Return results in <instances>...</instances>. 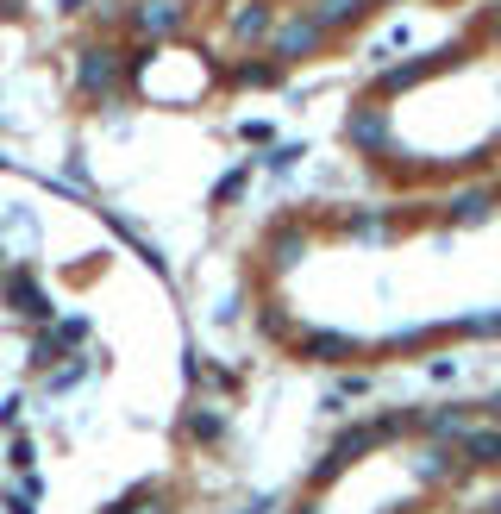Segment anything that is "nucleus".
I'll return each instance as SVG.
<instances>
[{
	"mask_svg": "<svg viewBox=\"0 0 501 514\" xmlns=\"http://www.w3.org/2000/svg\"><path fill=\"white\" fill-rule=\"evenodd\" d=\"M301 251H307L301 232H282V239L270 245V264H276V270H289V264H301Z\"/></svg>",
	"mask_w": 501,
	"mask_h": 514,
	"instance_id": "obj_16",
	"label": "nucleus"
},
{
	"mask_svg": "<svg viewBox=\"0 0 501 514\" xmlns=\"http://www.w3.org/2000/svg\"><path fill=\"white\" fill-rule=\"evenodd\" d=\"M32 458H38V446H32V439H13V452H7V464H13V471H32Z\"/></svg>",
	"mask_w": 501,
	"mask_h": 514,
	"instance_id": "obj_19",
	"label": "nucleus"
},
{
	"mask_svg": "<svg viewBox=\"0 0 501 514\" xmlns=\"http://www.w3.org/2000/svg\"><path fill=\"white\" fill-rule=\"evenodd\" d=\"M7 295H13V308L26 314V320H51V301H44V289H32L26 276H13V283H7Z\"/></svg>",
	"mask_w": 501,
	"mask_h": 514,
	"instance_id": "obj_11",
	"label": "nucleus"
},
{
	"mask_svg": "<svg viewBox=\"0 0 501 514\" xmlns=\"http://www.w3.org/2000/svg\"><path fill=\"white\" fill-rule=\"evenodd\" d=\"M19 408H26V402H19V395H7V402H0V427H19Z\"/></svg>",
	"mask_w": 501,
	"mask_h": 514,
	"instance_id": "obj_22",
	"label": "nucleus"
},
{
	"mask_svg": "<svg viewBox=\"0 0 501 514\" xmlns=\"http://www.w3.org/2000/svg\"><path fill=\"white\" fill-rule=\"evenodd\" d=\"M119 76H126V57L107 51V44H88V51L76 57V88H82V95H94V101L113 95Z\"/></svg>",
	"mask_w": 501,
	"mask_h": 514,
	"instance_id": "obj_3",
	"label": "nucleus"
},
{
	"mask_svg": "<svg viewBox=\"0 0 501 514\" xmlns=\"http://www.w3.org/2000/svg\"><path fill=\"white\" fill-rule=\"evenodd\" d=\"M295 157H301V145H276V151H270L264 163H270V170H289V163H295Z\"/></svg>",
	"mask_w": 501,
	"mask_h": 514,
	"instance_id": "obj_20",
	"label": "nucleus"
},
{
	"mask_svg": "<svg viewBox=\"0 0 501 514\" xmlns=\"http://www.w3.org/2000/svg\"><path fill=\"white\" fill-rule=\"evenodd\" d=\"M238 189H245V170H232V176L220 182V189H213V201H226V195H238Z\"/></svg>",
	"mask_w": 501,
	"mask_h": 514,
	"instance_id": "obj_23",
	"label": "nucleus"
},
{
	"mask_svg": "<svg viewBox=\"0 0 501 514\" xmlns=\"http://www.w3.org/2000/svg\"><path fill=\"white\" fill-rule=\"evenodd\" d=\"M458 464H470V471H495L501 464V433L495 427H470L458 439Z\"/></svg>",
	"mask_w": 501,
	"mask_h": 514,
	"instance_id": "obj_6",
	"label": "nucleus"
},
{
	"mask_svg": "<svg viewBox=\"0 0 501 514\" xmlns=\"http://www.w3.org/2000/svg\"><path fill=\"white\" fill-rule=\"evenodd\" d=\"M489 44H501V13H495V19H489Z\"/></svg>",
	"mask_w": 501,
	"mask_h": 514,
	"instance_id": "obj_26",
	"label": "nucleus"
},
{
	"mask_svg": "<svg viewBox=\"0 0 501 514\" xmlns=\"http://www.w3.org/2000/svg\"><path fill=\"white\" fill-rule=\"evenodd\" d=\"M414 427L426 439H458L464 433V408H439V414H414Z\"/></svg>",
	"mask_w": 501,
	"mask_h": 514,
	"instance_id": "obj_12",
	"label": "nucleus"
},
{
	"mask_svg": "<svg viewBox=\"0 0 501 514\" xmlns=\"http://www.w3.org/2000/svg\"><path fill=\"white\" fill-rule=\"evenodd\" d=\"M276 502H245V508H238V514H270Z\"/></svg>",
	"mask_w": 501,
	"mask_h": 514,
	"instance_id": "obj_24",
	"label": "nucleus"
},
{
	"mask_svg": "<svg viewBox=\"0 0 501 514\" xmlns=\"http://www.w3.org/2000/svg\"><path fill=\"white\" fill-rule=\"evenodd\" d=\"M451 471H458V452H451V446H433V452L420 458V477H426V483H445Z\"/></svg>",
	"mask_w": 501,
	"mask_h": 514,
	"instance_id": "obj_13",
	"label": "nucleus"
},
{
	"mask_svg": "<svg viewBox=\"0 0 501 514\" xmlns=\"http://www.w3.org/2000/svg\"><path fill=\"white\" fill-rule=\"evenodd\" d=\"M426 69H433V63H426V57H420V63H395L389 76H383V95H401V88H414V82L426 76Z\"/></svg>",
	"mask_w": 501,
	"mask_h": 514,
	"instance_id": "obj_15",
	"label": "nucleus"
},
{
	"mask_svg": "<svg viewBox=\"0 0 501 514\" xmlns=\"http://www.w3.org/2000/svg\"><path fill=\"white\" fill-rule=\"evenodd\" d=\"M38 496H44V489H38V477H32V483H19L13 496H7V514H38Z\"/></svg>",
	"mask_w": 501,
	"mask_h": 514,
	"instance_id": "obj_18",
	"label": "nucleus"
},
{
	"mask_svg": "<svg viewBox=\"0 0 501 514\" xmlns=\"http://www.w3.org/2000/svg\"><path fill=\"white\" fill-rule=\"evenodd\" d=\"M370 389V377H339V402H351V395H364Z\"/></svg>",
	"mask_w": 501,
	"mask_h": 514,
	"instance_id": "obj_21",
	"label": "nucleus"
},
{
	"mask_svg": "<svg viewBox=\"0 0 501 514\" xmlns=\"http://www.w3.org/2000/svg\"><path fill=\"white\" fill-rule=\"evenodd\" d=\"M483 414H495V420H501V389H495V395H489V402H483Z\"/></svg>",
	"mask_w": 501,
	"mask_h": 514,
	"instance_id": "obj_25",
	"label": "nucleus"
},
{
	"mask_svg": "<svg viewBox=\"0 0 501 514\" xmlns=\"http://www.w3.org/2000/svg\"><path fill=\"white\" fill-rule=\"evenodd\" d=\"M220 433H226V420L213 414V408H195V414H188V439H201V446H213Z\"/></svg>",
	"mask_w": 501,
	"mask_h": 514,
	"instance_id": "obj_14",
	"label": "nucleus"
},
{
	"mask_svg": "<svg viewBox=\"0 0 501 514\" xmlns=\"http://www.w3.org/2000/svg\"><path fill=\"white\" fill-rule=\"evenodd\" d=\"M295 352H301L307 364H345V358L357 352V339H351V333H301Z\"/></svg>",
	"mask_w": 501,
	"mask_h": 514,
	"instance_id": "obj_7",
	"label": "nucleus"
},
{
	"mask_svg": "<svg viewBox=\"0 0 501 514\" xmlns=\"http://www.w3.org/2000/svg\"><path fill=\"white\" fill-rule=\"evenodd\" d=\"M276 82H282V63H276V57L232 63V88H276Z\"/></svg>",
	"mask_w": 501,
	"mask_h": 514,
	"instance_id": "obj_9",
	"label": "nucleus"
},
{
	"mask_svg": "<svg viewBox=\"0 0 501 514\" xmlns=\"http://www.w3.org/2000/svg\"><path fill=\"white\" fill-rule=\"evenodd\" d=\"M489 207H495L489 189H470V195L451 201V226H483V220H489Z\"/></svg>",
	"mask_w": 501,
	"mask_h": 514,
	"instance_id": "obj_10",
	"label": "nucleus"
},
{
	"mask_svg": "<svg viewBox=\"0 0 501 514\" xmlns=\"http://www.w3.org/2000/svg\"><path fill=\"white\" fill-rule=\"evenodd\" d=\"M270 26H276V7H270V0H245L238 13H226V38L232 44H264Z\"/></svg>",
	"mask_w": 501,
	"mask_h": 514,
	"instance_id": "obj_5",
	"label": "nucleus"
},
{
	"mask_svg": "<svg viewBox=\"0 0 501 514\" xmlns=\"http://www.w3.org/2000/svg\"><path fill=\"white\" fill-rule=\"evenodd\" d=\"M351 138H357V145H376V138H383V113H376V107H364V113L351 120Z\"/></svg>",
	"mask_w": 501,
	"mask_h": 514,
	"instance_id": "obj_17",
	"label": "nucleus"
},
{
	"mask_svg": "<svg viewBox=\"0 0 501 514\" xmlns=\"http://www.w3.org/2000/svg\"><path fill=\"white\" fill-rule=\"evenodd\" d=\"M326 26H320V19L314 13H289V19H276V26H270V57L282 63V69H289V63H301V57H320L326 51Z\"/></svg>",
	"mask_w": 501,
	"mask_h": 514,
	"instance_id": "obj_1",
	"label": "nucleus"
},
{
	"mask_svg": "<svg viewBox=\"0 0 501 514\" xmlns=\"http://www.w3.org/2000/svg\"><path fill=\"white\" fill-rule=\"evenodd\" d=\"M364 7H370V0H314L307 13H314L326 32H339V26H351V19H364Z\"/></svg>",
	"mask_w": 501,
	"mask_h": 514,
	"instance_id": "obj_8",
	"label": "nucleus"
},
{
	"mask_svg": "<svg viewBox=\"0 0 501 514\" xmlns=\"http://www.w3.org/2000/svg\"><path fill=\"white\" fill-rule=\"evenodd\" d=\"M376 446H383V439H376V420H357V427H345V433L326 446V458L314 464V489H320V483H332L339 471H351V464L364 458V452H376Z\"/></svg>",
	"mask_w": 501,
	"mask_h": 514,
	"instance_id": "obj_2",
	"label": "nucleus"
},
{
	"mask_svg": "<svg viewBox=\"0 0 501 514\" xmlns=\"http://www.w3.org/2000/svg\"><path fill=\"white\" fill-rule=\"evenodd\" d=\"M182 26H188V7H182V0H138V7H132V32L138 38H170Z\"/></svg>",
	"mask_w": 501,
	"mask_h": 514,
	"instance_id": "obj_4",
	"label": "nucleus"
},
{
	"mask_svg": "<svg viewBox=\"0 0 501 514\" xmlns=\"http://www.w3.org/2000/svg\"><path fill=\"white\" fill-rule=\"evenodd\" d=\"M483 514H501V496H495V502H489V508H483Z\"/></svg>",
	"mask_w": 501,
	"mask_h": 514,
	"instance_id": "obj_27",
	"label": "nucleus"
}]
</instances>
